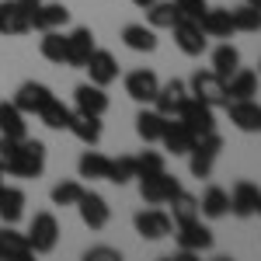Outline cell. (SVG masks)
<instances>
[{
    "label": "cell",
    "mask_w": 261,
    "mask_h": 261,
    "mask_svg": "<svg viewBox=\"0 0 261 261\" xmlns=\"http://www.w3.org/2000/svg\"><path fill=\"white\" fill-rule=\"evenodd\" d=\"M244 4H251V7H261V0H244Z\"/></svg>",
    "instance_id": "f6af8a7d"
},
{
    "label": "cell",
    "mask_w": 261,
    "mask_h": 261,
    "mask_svg": "<svg viewBox=\"0 0 261 261\" xmlns=\"http://www.w3.org/2000/svg\"><path fill=\"white\" fill-rule=\"evenodd\" d=\"M258 216H261V202H258Z\"/></svg>",
    "instance_id": "7dc6e473"
},
{
    "label": "cell",
    "mask_w": 261,
    "mask_h": 261,
    "mask_svg": "<svg viewBox=\"0 0 261 261\" xmlns=\"http://www.w3.org/2000/svg\"><path fill=\"white\" fill-rule=\"evenodd\" d=\"M39 53H42V60L56 63V66H66V35H63L60 28H49V32H42Z\"/></svg>",
    "instance_id": "1f68e13d"
},
{
    "label": "cell",
    "mask_w": 261,
    "mask_h": 261,
    "mask_svg": "<svg viewBox=\"0 0 261 261\" xmlns=\"http://www.w3.org/2000/svg\"><path fill=\"white\" fill-rule=\"evenodd\" d=\"M136 178V157H115V161L108 164V178L112 185H129V181Z\"/></svg>",
    "instance_id": "74e56055"
},
{
    "label": "cell",
    "mask_w": 261,
    "mask_h": 261,
    "mask_svg": "<svg viewBox=\"0 0 261 261\" xmlns=\"http://www.w3.org/2000/svg\"><path fill=\"white\" fill-rule=\"evenodd\" d=\"M223 150V136L213 129V133H202L195 136V146L188 150V171H192V178H209L213 174V167H216V157H220Z\"/></svg>",
    "instance_id": "7a4b0ae2"
},
{
    "label": "cell",
    "mask_w": 261,
    "mask_h": 261,
    "mask_svg": "<svg viewBox=\"0 0 261 261\" xmlns=\"http://www.w3.org/2000/svg\"><path fill=\"white\" fill-rule=\"evenodd\" d=\"M188 94L192 98H199L202 105H209V108H223L226 105V81L216 77L213 70H199L192 81H188Z\"/></svg>",
    "instance_id": "5b68a950"
},
{
    "label": "cell",
    "mask_w": 261,
    "mask_h": 261,
    "mask_svg": "<svg viewBox=\"0 0 261 261\" xmlns=\"http://www.w3.org/2000/svg\"><path fill=\"white\" fill-rule=\"evenodd\" d=\"M161 143H164V150L167 153H174V157H188V150L195 146V133L185 125L181 119H167V125H164V133H161Z\"/></svg>",
    "instance_id": "e0dca14e"
},
{
    "label": "cell",
    "mask_w": 261,
    "mask_h": 261,
    "mask_svg": "<svg viewBox=\"0 0 261 261\" xmlns=\"http://www.w3.org/2000/svg\"><path fill=\"white\" fill-rule=\"evenodd\" d=\"M258 77H261V63H258Z\"/></svg>",
    "instance_id": "bcb514c9"
},
{
    "label": "cell",
    "mask_w": 261,
    "mask_h": 261,
    "mask_svg": "<svg viewBox=\"0 0 261 261\" xmlns=\"http://www.w3.org/2000/svg\"><path fill=\"white\" fill-rule=\"evenodd\" d=\"M178 4H174V0H157V4H150V7H146V21H150V28H157V32H161V28H167V32H171V28H174V24H178Z\"/></svg>",
    "instance_id": "e575fe53"
},
{
    "label": "cell",
    "mask_w": 261,
    "mask_h": 261,
    "mask_svg": "<svg viewBox=\"0 0 261 261\" xmlns=\"http://www.w3.org/2000/svg\"><path fill=\"white\" fill-rule=\"evenodd\" d=\"M122 42L133 53H153L157 49V28H150V24H125L122 28Z\"/></svg>",
    "instance_id": "f1b7e54d"
},
{
    "label": "cell",
    "mask_w": 261,
    "mask_h": 261,
    "mask_svg": "<svg viewBox=\"0 0 261 261\" xmlns=\"http://www.w3.org/2000/svg\"><path fill=\"white\" fill-rule=\"evenodd\" d=\"M133 4H136L140 11H146V7H150V4H157V0H133Z\"/></svg>",
    "instance_id": "ee69618b"
},
{
    "label": "cell",
    "mask_w": 261,
    "mask_h": 261,
    "mask_svg": "<svg viewBox=\"0 0 261 261\" xmlns=\"http://www.w3.org/2000/svg\"><path fill=\"white\" fill-rule=\"evenodd\" d=\"M174 119H181L195 136H202V133H213V129H216V108L202 105L199 98H188L185 105H181V112L174 115Z\"/></svg>",
    "instance_id": "9c48e42d"
},
{
    "label": "cell",
    "mask_w": 261,
    "mask_h": 261,
    "mask_svg": "<svg viewBox=\"0 0 261 261\" xmlns=\"http://www.w3.org/2000/svg\"><path fill=\"white\" fill-rule=\"evenodd\" d=\"M223 108H226V115H230V122H233V129H241V133H261V105H258V98L226 101Z\"/></svg>",
    "instance_id": "8fae6325"
},
{
    "label": "cell",
    "mask_w": 261,
    "mask_h": 261,
    "mask_svg": "<svg viewBox=\"0 0 261 261\" xmlns=\"http://www.w3.org/2000/svg\"><path fill=\"white\" fill-rule=\"evenodd\" d=\"M108 164H112V157H105V153H98V150H84L81 161H77V171H81V178L105 181L108 178Z\"/></svg>",
    "instance_id": "d590c367"
},
{
    "label": "cell",
    "mask_w": 261,
    "mask_h": 261,
    "mask_svg": "<svg viewBox=\"0 0 261 261\" xmlns=\"http://www.w3.org/2000/svg\"><path fill=\"white\" fill-rule=\"evenodd\" d=\"M77 213H81V220H84L87 230H105L108 220H112V205H108V199H105L101 192H87V188H84L81 202H77Z\"/></svg>",
    "instance_id": "52a82bcc"
},
{
    "label": "cell",
    "mask_w": 261,
    "mask_h": 261,
    "mask_svg": "<svg viewBox=\"0 0 261 261\" xmlns=\"http://www.w3.org/2000/svg\"><path fill=\"white\" fill-rule=\"evenodd\" d=\"M133 226H136V233H140L143 241H161L167 233H174V220L164 209H143V213H136Z\"/></svg>",
    "instance_id": "ba28073f"
},
{
    "label": "cell",
    "mask_w": 261,
    "mask_h": 261,
    "mask_svg": "<svg viewBox=\"0 0 261 261\" xmlns=\"http://www.w3.org/2000/svg\"><path fill=\"white\" fill-rule=\"evenodd\" d=\"M202 32L209 39H230L233 35V18H230V7H209L202 14Z\"/></svg>",
    "instance_id": "4316f807"
},
{
    "label": "cell",
    "mask_w": 261,
    "mask_h": 261,
    "mask_svg": "<svg viewBox=\"0 0 261 261\" xmlns=\"http://www.w3.org/2000/svg\"><path fill=\"white\" fill-rule=\"evenodd\" d=\"M157 73L153 70H133V73H125V94L133 101H140V105H153V94H157Z\"/></svg>",
    "instance_id": "d6986e66"
},
{
    "label": "cell",
    "mask_w": 261,
    "mask_h": 261,
    "mask_svg": "<svg viewBox=\"0 0 261 261\" xmlns=\"http://www.w3.org/2000/svg\"><path fill=\"white\" fill-rule=\"evenodd\" d=\"M21 7H24V11H28V18H32V11H35V7H39L42 0H18Z\"/></svg>",
    "instance_id": "7bdbcfd3"
},
{
    "label": "cell",
    "mask_w": 261,
    "mask_h": 261,
    "mask_svg": "<svg viewBox=\"0 0 261 261\" xmlns=\"http://www.w3.org/2000/svg\"><path fill=\"white\" fill-rule=\"evenodd\" d=\"M230 213V192L220 188V185H209L199 199V216H209V220H223Z\"/></svg>",
    "instance_id": "484cf974"
},
{
    "label": "cell",
    "mask_w": 261,
    "mask_h": 261,
    "mask_svg": "<svg viewBox=\"0 0 261 261\" xmlns=\"http://www.w3.org/2000/svg\"><path fill=\"white\" fill-rule=\"evenodd\" d=\"M84 261H122V251L119 247H87Z\"/></svg>",
    "instance_id": "b9f144b4"
},
{
    "label": "cell",
    "mask_w": 261,
    "mask_h": 261,
    "mask_svg": "<svg viewBox=\"0 0 261 261\" xmlns=\"http://www.w3.org/2000/svg\"><path fill=\"white\" fill-rule=\"evenodd\" d=\"M24 258H32L28 237L4 223V226H0V261H24Z\"/></svg>",
    "instance_id": "7402d4cb"
},
{
    "label": "cell",
    "mask_w": 261,
    "mask_h": 261,
    "mask_svg": "<svg viewBox=\"0 0 261 261\" xmlns=\"http://www.w3.org/2000/svg\"><path fill=\"white\" fill-rule=\"evenodd\" d=\"M84 70H87L91 84H98V87H108V84L119 81V60H115L108 49H98V45H94V53L87 56Z\"/></svg>",
    "instance_id": "30bf717a"
},
{
    "label": "cell",
    "mask_w": 261,
    "mask_h": 261,
    "mask_svg": "<svg viewBox=\"0 0 261 261\" xmlns=\"http://www.w3.org/2000/svg\"><path fill=\"white\" fill-rule=\"evenodd\" d=\"M164 125H167V115H161L157 108H143L136 115V133H140L143 143H161Z\"/></svg>",
    "instance_id": "f546056e"
},
{
    "label": "cell",
    "mask_w": 261,
    "mask_h": 261,
    "mask_svg": "<svg viewBox=\"0 0 261 261\" xmlns=\"http://www.w3.org/2000/svg\"><path fill=\"white\" fill-rule=\"evenodd\" d=\"M254 94H258V73L237 66V73L226 77V98L230 101H244V98H254Z\"/></svg>",
    "instance_id": "83f0119b"
},
{
    "label": "cell",
    "mask_w": 261,
    "mask_h": 261,
    "mask_svg": "<svg viewBox=\"0 0 261 261\" xmlns=\"http://www.w3.org/2000/svg\"><path fill=\"white\" fill-rule=\"evenodd\" d=\"M49 98H53V91H49L45 84H39V81H24L18 91H14V98H11V101L18 105L24 115H39V108H42V105H45Z\"/></svg>",
    "instance_id": "ffe728a7"
},
{
    "label": "cell",
    "mask_w": 261,
    "mask_h": 261,
    "mask_svg": "<svg viewBox=\"0 0 261 261\" xmlns=\"http://www.w3.org/2000/svg\"><path fill=\"white\" fill-rule=\"evenodd\" d=\"M42 171H45V143L42 140H18L14 146V153H11V161L4 164V174H11V178H42Z\"/></svg>",
    "instance_id": "6da1fadb"
},
{
    "label": "cell",
    "mask_w": 261,
    "mask_h": 261,
    "mask_svg": "<svg viewBox=\"0 0 261 261\" xmlns=\"http://www.w3.org/2000/svg\"><path fill=\"white\" fill-rule=\"evenodd\" d=\"M157 171H164V153H157V150H143L140 157H136V178H143V174H157Z\"/></svg>",
    "instance_id": "ab89813d"
},
{
    "label": "cell",
    "mask_w": 261,
    "mask_h": 261,
    "mask_svg": "<svg viewBox=\"0 0 261 261\" xmlns=\"http://www.w3.org/2000/svg\"><path fill=\"white\" fill-rule=\"evenodd\" d=\"M24 192L18 185H0V223L14 226V223L24 216Z\"/></svg>",
    "instance_id": "603a6c76"
},
{
    "label": "cell",
    "mask_w": 261,
    "mask_h": 261,
    "mask_svg": "<svg viewBox=\"0 0 261 261\" xmlns=\"http://www.w3.org/2000/svg\"><path fill=\"white\" fill-rule=\"evenodd\" d=\"M178 188H181V181L174 174H167V167L157 171V174H143L140 178V195L146 205H167Z\"/></svg>",
    "instance_id": "8992f818"
},
{
    "label": "cell",
    "mask_w": 261,
    "mask_h": 261,
    "mask_svg": "<svg viewBox=\"0 0 261 261\" xmlns=\"http://www.w3.org/2000/svg\"><path fill=\"white\" fill-rule=\"evenodd\" d=\"M171 32H174V42H178V49L185 53V56H202V53H205V45H209V35L202 32L199 21L178 18V24H174Z\"/></svg>",
    "instance_id": "7c38bea8"
},
{
    "label": "cell",
    "mask_w": 261,
    "mask_h": 261,
    "mask_svg": "<svg viewBox=\"0 0 261 261\" xmlns=\"http://www.w3.org/2000/svg\"><path fill=\"white\" fill-rule=\"evenodd\" d=\"M66 21H70V11L63 7V0H49V4L42 0L39 7L32 11V28H35V32H49V28H63Z\"/></svg>",
    "instance_id": "44dd1931"
},
{
    "label": "cell",
    "mask_w": 261,
    "mask_h": 261,
    "mask_svg": "<svg viewBox=\"0 0 261 261\" xmlns=\"http://www.w3.org/2000/svg\"><path fill=\"white\" fill-rule=\"evenodd\" d=\"M188 98H192V94H188V84L174 77V81H167V84L157 87V94H153V108H157L161 115H167V119H174V115L181 112V105H185Z\"/></svg>",
    "instance_id": "5bb4252c"
},
{
    "label": "cell",
    "mask_w": 261,
    "mask_h": 261,
    "mask_svg": "<svg viewBox=\"0 0 261 261\" xmlns=\"http://www.w3.org/2000/svg\"><path fill=\"white\" fill-rule=\"evenodd\" d=\"M84 195V185L81 181H60L53 188V205H77Z\"/></svg>",
    "instance_id": "f35d334b"
},
{
    "label": "cell",
    "mask_w": 261,
    "mask_h": 261,
    "mask_svg": "<svg viewBox=\"0 0 261 261\" xmlns=\"http://www.w3.org/2000/svg\"><path fill=\"white\" fill-rule=\"evenodd\" d=\"M91 53H94V32L91 28H73L66 35V66L84 70V63H87Z\"/></svg>",
    "instance_id": "ac0fdd59"
},
{
    "label": "cell",
    "mask_w": 261,
    "mask_h": 261,
    "mask_svg": "<svg viewBox=\"0 0 261 261\" xmlns=\"http://www.w3.org/2000/svg\"><path fill=\"white\" fill-rule=\"evenodd\" d=\"M237 66H241V49L237 45H230V42H223L213 49V73L216 77H230V73H237Z\"/></svg>",
    "instance_id": "836d02e7"
},
{
    "label": "cell",
    "mask_w": 261,
    "mask_h": 261,
    "mask_svg": "<svg viewBox=\"0 0 261 261\" xmlns=\"http://www.w3.org/2000/svg\"><path fill=\"white\" fill-rule=\"evenodd\" d=\"M174 4H178V14H181V18H188V21H202V14L209 11L205 0H174Z\"/></svg>",
    "instance_id": "60d3db41"
},
{
    "label": "cell",
    "mask_w": 261,
    "mask_h": 261,
    "mask_svg": "<svg viewBox=\"0 0 261 261\" xmlns=\"http://www.w3.org/2000/svg\"><path fill=\"white\" fill-rule=\"evenodd\" d=\"M70 115H73V108H66L56 94L45 101L39 108V119H42V125H49V129H56V133H63L66 125H70Z\"/></svg>",
    "instance_id": "d6a6232c"
},
{
    "label": "cell",
    "mask_w": 261,
    "mask_h": 261,
    "mask_svg": "<svg viewBox=\"0 0 261 261\" xmlns=\"http://www.w3.org/2000/svg\"><path fill=\"white\" fill-rule=\"evenodd\" d=\"M258 202H261V188L254 181H237V185L230 188V213L241 216V220L258 216Z\"/></svg>",
    "instance_id": "9a60e30c"
},
{
    "label": "cell",
    "mask_w": 261,
    "mask_h": 261,
    "mask_svg": "<svg viewBox=\"0 0 261 261\" xmlns=\"http://www.w3.org/2000/svg\"><path fill=\"white\" fill-rule=\"evenodd\" d=\"M28 115L21 112L14 101H0V136H11V140H24L28 136Z\"/></svg>",
    "instance_id": "cb8c5ba5"
},
{
    "label": "cell",
    "mask_w": 261,
    "mask_h": 261,
    "mask_svg": "<svg viewBox=\"0 0 261 261\" xmlns=\"http://www.w3.org/2000/svg\"><path fill=\"white\" fill-rule=\"evenodd\" d=\"M24 237H28L32 254H53L56 244H60V220H56L53 213H35Z\"/></svg>",
    "instance_id": "277c9868"
},
{
    "label": "cell",
    "mask_w": 261,
    "mask_h": 261,
    "mask_svg": "<svg viewBox=\"0 0 261 261\" xmlns=\"http://www.w3.org/2000/svg\"><path fill=\"white\" fill-rule=\"evenodd\" d=\"M73 112H84V115H105L108 112V94L98 84H77L73 87Z\"/></svg>",
    "instance_id": "2e32d148"
},
{
    "label": "cell",
    "mask_w": 261,
    "mask_h": 261,
    "mask_svg": "<svg viewBox=\"0 0 261 261\" xmlns=\"http://www.w3.org/2000/svg\"><path fill=\"white\" fill-rule=\"evenodd\" d=\"M167 205H171V220H174V226L199 220V199H195L192 192H185V188H178L174 199L167 202Z\"/></svg>",
    "instance_id": "4dcf8cb0"
},
{
    "label": "cell",
    "mask_w": 261,
    "mask_h": 261,
    "mask_svg": "<svg viewBox=\"0 0 261 261\" xmlns=\"http://www.w3.org/2000/svg\"><path fill=\"white\" fill-rule=\"evenodd\" d=\"M230 18H233V32H247V35L261 32V7L244 4V7H233L230 11Z\"/></svg>",
    "instance_id": "8d00e7d4"
},
{
    "label": "cell",
    "mask_w": 261,
    "mask_h": 261,
    "mask_svg": "<svg viewBox=\"0 0 261 261\" xmlns=\"http://www.w3.org/2000/svg\"><path fill=\"white\" fill-rule=\"evenodd\" d=\"M32 32V18L18 0H0V35L4 39H18Z\"/></svg>",
    "instance_id": "4fadbf2b"
},
{
    "label": "cell",
    "mask_w": 261,
    "mask_h": 261,
    "mask_svg": "<svg viewBox=\"0 0 261 261\" xmlns=\"http://www.w3.org/2000/svg\"><path fill=\"white\" fill-rule=\"evenodd\" d=\"M77 140L84 143V146H98L101 143V115H84V112H73L70 115V125H66Z\"/></svg>",
    "instance_id": "d4e9b609"
},
{
    "label": "cell",
    "mask_w": 261,
    "mask_h": 261,
    "mask_svg": "<svg viewBox=\"0 0 261 261\" xmlns=\"http://www.w3.org/2000/svg\"><path fill=\"white\" fill-rule=\"evenodd\" d=\"M174 241H178V261H192L202 251H213L216 237H213V230L202 220H192V223H181L178 226Z\"/></svg>",
    "instance_id": "3957f363"
}]
</instances>
